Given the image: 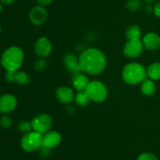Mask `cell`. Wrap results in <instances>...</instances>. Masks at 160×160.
<instances>
[{
  "mask_svg": "<svg viewBox=\"0 0 160 160\" xmlns=\"http://www.w3.org/2000/svg\"><path fill=\"white\" fill-rule=\"evenodd\" d=\"M74 100L75 101H76L77 104H78L79 106L81 107H84L86 106V105H88L91 100L85 90L78 92V93L76 94V96H75Z\"/></svg>",
  "mask_w": 160,
  "mask_h": 160,
  "instance_id": "cell-20",
  "label": "cell"
},
{
  "mask_svg": "<svg viewBox=\"0 0 160 160\" xmlns=\"http://www.w3.org/2000/svg\"><path fill=\"white\" fill-rule=\"evenodd\" d=\"M36 1L38 2V3L40 6H48V5H49L53 0H36Z\"/></svg>",
  "mask_w": 160,
  "mask_h": 160,
  "instance_id": "cell-28",
  "label": "cell"
},
{
  "mask_svg": "<svg viewBox=\"0 0 160 160\" xmlns=\"http://www.w3.org/2000/svg\"><path fill=\"white\" fill-rule=\"evenodd\" d=\"M85 91L90 100L96 103L104 101L108 95V90L106 85L102 82L95 80L89 82Z\"/></svg>",
  "mask_w": 160,
  "mask_h": 160,
  "instance_id": "cell-4",
  "label": "cell"
},
{
  "mask_svg": "<svg viewBox=\"0 0 160 160\" xmlns=\"http://www.w3.org/2000/svg\"><path fill=\"white\" fill-rule=\"evenodd\" d=\"M15 72L7 71L6 75V78L7 80V82H9V83H14V72Z\"/></svg>",
  "mask_w": 160,
  "mask_h": 160,
  "instance_id": "cell-26",
  "label": "cell"
},
{
  "mask_svg": "<svg viewBox=\"0 0 160 160\" xmlns=\"http://www.w3.org/2000/svg\"><path fill=\"white\" fill-rule=\"evenodd\" d=\"M14 83L20 85H28L31 83V78L26 72L19 70L16 71L14 72Z\"/></svg>",
  "mask_w": 160,
  "mask_h": 160,
  "instance_id": "cell-19",
  "label": "cell"
},
{
  "mask_svg": "<svg viewBox=\"0 0 160 160\" xmlns=\"http://www.w3.org/2000/svg\"><path fill=\"white\" fill-rule=\"evenodd\" d=\"M1 31H2V28H1V26H0V34H1Z\"/></svg>",
  "mask_w": 160,
  "mask_h": 160,
  "instance_id": "cell-33",
  "label": "cell"
},
{
  "mask_svg": "<svg viewBox=\"0 0 160 160\" xmlns=\"http://www.w3.org/2000/svg\"><path fill=\"white\" fill-rule=\"evenodd\" d=\"M156 87L154 81L151 79H146L142 83L141 85V91L145 96H152L156 93Z\"/></svg>",
  "mask_w": 160,
  "mask_h": 160,
  "instance_id": "cell-16",
  "label": "cell"
},
{
  "mask_svg": "<svg viewBox=\"0 0 160 160\" xmlns=\"http://www.w3.org/2000/svg\"><path fill=\"white\" fill-rule=\"evenodd\" d=\"M56 96L59 102L65 104L71 103L75 98L73 89L66 86L58 88L56 91Z\"/></svg>",
  "mask_w": 160,
  "mask_h": 160,
  "instance_id": "cell-12",
  "label": "cell"
},
{
  "mask_svg": "<svg viewBox=\"0 0 160 160\" xmlns=\"http://www.w3.org/2000/svg\"><path fill=\"white\" fill-rule=\"evenodd\" d=\"M62 140L59 133L56 131H48L42 136V147L52 149L59 145Z\"/></svg>",
  "mask_w": 160,
  "mask_h": 160,
  "instance_id": "cell-11",
  "label": "cell"
},
{
  "mask_svg": "<svg viewBox=\"0 0 160 160\" xmlns=\"http://www.w3.org/2000/svg\"><path fill=\"white\" fill-rule=\"evenodd\" d=\"M78 58L81 72L89 75H99L106 67V55L98 49H87Z\"/></svg>",
  "mask_w": 160,
  "mask_h": 160,
  "instance_id": "cell-1",
  "label": "cell"
},
{
  "mask_svg": "<svg viewBox=\"0 0 160 160\" xmlns=\"http://www.w3.org/2000/svg\"><path fill=\"white\" fill-rule=\"evenodd\" d=\"M138 160H158V158L154 154L145 152V153H143L139 155Z\"/></svg>",
  "mask_w": 160,
  "mask_h": 160,
  "instance_id": "cell-25",
  "label": "cell"
},
{
  "mask_svg": "<svg viewBox=\"0 0 160 160\" xmlns=\"http://www.w3.org/2000/svg\"><path fill=\"white\" fill-rule=\"evenodd\" d=\"M48 13L44 6H37L31 9L29 13V19L31 23L34 25H42L46 21Z\"/></svg>",
  "mask_w": 160,
  "mask_h": 160,
  "instance_id": "cell-9",
  "label": "cell"
},
{
  "mask_svg": "<svg viewBox=\"0 0 160 160\" xmlns=\"http://www.w3.org/2000/svg\"><path fill=\"white\" fill-rule=\"evenodd\" d=\"M146 70L149 79L153 81L160 79V62H155L150 64Z\"/></svg>",
  "mask_w": 160,
  "mask_h": 160,
  "instance_id": "cell-17",
  "label": "cell"
},
{
  "mask_svg": "<svg viewBox=\"0 0 160 160\" xmlns=\"http://www.w3.org/2000/svg\"><path fill=\"white\" fill-rule=\"evenodd\" d=\"M17 129L19 131L22 132V133H29V132L32 131V127H31V123L27 121H21L17 125Z\"/></svg>",
  "mask_w": 160,
  "mask_h": 160,
  "instance_id": "cell-22",
  "label": "cell"
},
{
  "mask_svg": "<svg viewBox=\"0 0 160 160\" xmlns=\"http://www.w3.org/2000/svg\"><path fill=\"white\" fill-rule=\"evenodd\" d=\"M63 63L65 67L73 74L81 72L80 69L79 58L77 57L73 53H67L63 57Z\"/></svg>",
  "mask_w": 160,
  "mask_h": 160,
  "instance_id": "cell-14",
  "label": "cell"
},
{
  "mask_svg": "<svg viewBox=\"0 0 160 160\" xmlns=\"http://www.w3.org/2000/svg\"><path fill=\"white\" fill-rule=\"evenodd\" d=\"M34 52L41 58H45L49 56L52 52V44L46 37H41L34 44Z\"/></svg>",
  "mask_w": 160,
  "mask_h": 160,
  "instance_id": "cell-8",
  "label": "cell"
},
{
  "mask_svg": "<svg viewBox=\"0 0 160 160\" xmlns=\"http://www.w3.org/2000/svg\"><path fill=\"white\" fill-rule=\"evenodd\" d=\"M2 3H0V12H2Z\"/></svg>",
  "mask_w": 160,
  "mask_h": 160,
  "instance_id": "cell-31",
  "label": "cell"
},
{
  "mask_svg": "<svg viewBox=\"0 0 160 160\" xmlns=\"http://www.w3.org/2000/svg\"><path fill=\"white\" fill-rule=\"evenodd\" d=\"M12 125V119L7 115H4L0 119V125L4 129H8Z\"/></svg>",
  "mask_w": 160,
  "mask_h": 160,
  "instance_id": "cell-23",
  "label": "cell"
},
{
  "mask_svg": "<svg viewBox=\"0 0 160 160\" xmlns=\"http://www.w3.org/2000/svg\"><path fill=\"white\" fill-rule=\"evenodd\" d=\"M145 2H147V3H152V2L155 1V0H145Z\"/></svg>",
  "mask_w": 160,
  "mask_h": 160,
  "instance_id": "cell-32",
  "label": "cell"
},
{
  "mask_svg": "<svg viewBox=\"0 0 160 160\" xmlns=\"http://www.w3.org/2000/svg\"><path fill=\"white\" fill-rule=\"evenodd\" d=\"M88 83V78L84 74H81V72L73 74L72 85L74 87V89H77L78 92L85 90Z\"/></svg>",
  "mask_w": 160,
  "mask_h": 160,
  "instance_id": "cell-15",
  "label": "cell"
},
{
  "mask_svg": "<svg viewBox=\"0 0 160 160\" xmlns=\"http://www.w3.org/2000/svg\"><path fill=\"white\" fill-rule=\"evenodd\" d=\"M46 64H47L46 61L42 58V59L38 60V61H36L35 62H34V68H35V70L42 71L45 68V67H46Z\"/></svg>",
  "mask_w": 160,
  "mask_h": 160,
  "instance_id": "cell-24",
  "label": "cell"
},
{
  "mask_svg": "<svg viewBox=\"0 0 160 160\" xmlns=\"http://www.w3.org/2000/svg\"><path fill=\"white\" fill-rule=\"evenodd\" d=\"M42 134L33 130L25 133L20 141L21 147L28 152H34L41 148L42 146Z\"/></svg>",
  "mask_w": 160,
  "mask_h": 160,
  "instance_id": "cell-5",
  "label": "cell"
},
{
  "mask_svg": "<svg viewBox=\"0 0 160 160\" xmlns=\"http://www.w3.org/2000/svg\"><path fill=\"white\" fill-rule=\"evenodd\" d=\"M126 7L131 12H138L142 8V0H128L127 2Z\"/></svg>",
  "mask_w": 160,
  "mask_h": 160,
  "instance_id": "cell-21",
  "label": "cell"
},
{
  "mask_svg": "<svg viewBox=\"0 0 160 160\" xmlns=\"http://www.w3.org/2000/svg\"><path fill=\"white\" fill-rule=\"evenodd\" d=\"M143 42L141 39L138 40H128L123 47V53L128 57L134 59L142 55L144 50Z\"/></svg>",
  "mask_w": 160,
  "mask_h": 160,
  "instance_id": "cell-7",
  "label": "cell"
},
{
  "mask_svg": "<svg viewBox=\"0 0 160 160\" xmlns=\"http://www.w3.org/2000/svg\"><path fill=\"white\" fill-rule=\"evenodd\" d=\"M24 54L21 48L11 46L6 49L1 57V64L6 71H18L23 64Z\"/></svg>",
  "mask_w": 160,
  "mask_h": 160,
  "instance_id": "cell-2",
  "label": "cell"
},
{
  "mask_svg": "<svg viewBox=\"0 0 160 160\" xmlns=\"http://www.w3.org/2000/svg\"><path fill=\"white\" fill-rule=\"evenodd\" d=\"M153 12H154L155 15L157 16L158 17H160V2H159V3H157L155 5Z\"/></svg>",
  "mask_w": 160,
  "mask_h": 160,
  "instance_id": "cell-27",
  "label": "cell"
},
{
  "mask_svg": "<svg viewBox=\"0 0 160 160\" xmlns=\"http://www.w3.org/2000/svg\"><path fill=\"white\" fill-rule=\"evenodd\" d=\"M1 1L2 4L4 5H11L16 1V0H0Z\"/></svg>",
  "mask_w": 160,
  "mask_h": 160,
  "instance_id": "cell-30",
  "label": "cell"
},
{
  "mask_svg": "<svg viewBox=\"0 0 160 160\" xmlns=\"http://www.w3.org/2000/svg\"><path fill=\"white\" fill-rule=\"evenodd\" d=\"M153 10H154V7H152L151 5H148V6H146V7H145V11L147 13H151Z\"/></svg>",
  "mask_w": 160,
  "mask_h": 160,
  "instance_id": "cell-29",
  "label": "cell"
},
{
  "mask_svg": "<svg viewBox=\"0 0 160 160\" xmlns=\"http://www.w3.org/2000/svg\"><path fill=\"white\" fill-rule=\"evenodd\" d=\"M123 81L130 85H137L147 79V70L139 63L133 62L128 64L122 71Z\"/></svg>",
  "mask_w": 160,
  "mask_h": 160,
  "instance_id": "cell-3",
  "label": "cell"
},
{
  "mask_svg": "<svg viewBox=\"0 0 160 160\" xmlns=\"http://www.w3.org/2000/svg\"><path fill=\"white\" fill-rule=\"evenodd\" d=\"M17 104V100L13 95L4 94L0 97V112L9 114L15 110Z\"/></svg>",
  "mask_w": 160,
  "mask_h": 160,
  "instance_id": "cell-10",
  "label": "cell"
},
{
  "mask_svg": "<svg viewBox=\"0 0 160 160\" xmlns=\"http://www.w3.org/2000/svg\"></svg>",
  "mask_w": 160,
  "mask_h": 160,
  "instance_id": "cell-34",
  "label": "cell"
},
{
  "mask_svg": "<svg viewBox=\"0 0 160 160\" xmlns=\"http://www.w3.org/2000/svg\"><path fill=\"white\" fill-rule=\"evenodd\" d=\"M33 131L41 134H45L48 132L52 125V119L48 114H41L35 116L31 122Z\"/></svg>",
  "mask_w": 160,
  "mask_h": 160,
  "instance_id": "cell-6",
  "label": "cell"
},
{
  "mask_svg": "<svg viewBox=\"0 0 160 160\" xmlns=\"http://www.w3.org/2000/svg\"><path fill=\"white\" fill-rule=\"evenodd\" d=\"M144 47L148 50H156L160 47V36L156 33L150 32L143 37Z\"/></svg>",
  "mask_w": 160,
  "mask_h": 160,
  "instance_id": "cell-13",
  "label": "cell"
},
{
  "mask_svg": "<svg viewBox=\"0 0 160 160\" xmlns=\"http://www.w3.org/2000/svg\"><path fill=\"white\" fill-rule=\"evenodd\" d=\"M126 36L128 40H138L142 37V30L138 25H131L127 29Z\"/></svg>",
  "mask_w": 160,
  "mask_h": 160,
  "instance_id": "cell-18",
  "label": "cell"
}]
</instances>
